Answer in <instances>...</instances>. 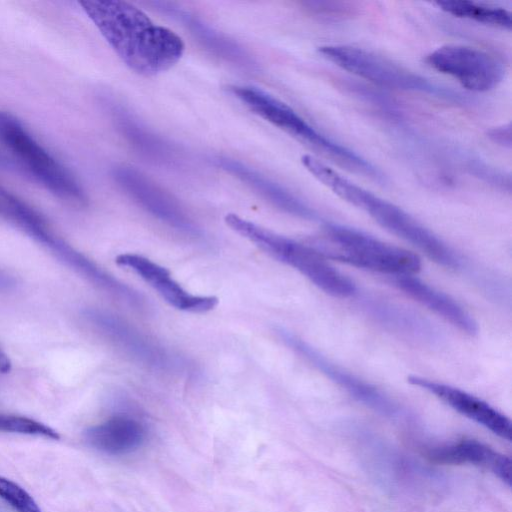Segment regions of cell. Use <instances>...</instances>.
Returning <instances> with one entry per match:
<instances>
[{"instance_id": "9c48e42d", "label": "cell", "mask_w": 512, "mask_h": 512, "mask_svg": "<svg viewBox=\"0 0 512 512\" xmlns=\"http://www.w3.org/2000/svg\"><path fill=\"white\" fill-rule=\"evenodd\" d=\"M277 334L286 346L356 401L388 418H398L403 415L402 408L393 399L374 385L332 362L299 336L284 328H278Z\"/></svg>"}, {"instance_id": "9a60e30c", "label": "cell", "mask_w": 512, "mask_h": 512, "mask_svg": "<svg viewBox=\"0 0 512 512\" xmlns=\"http://www.w3.org/2000/svg\"><path fill=\"white\" fill-rule=\"evenodd\" d=\"M214 163L217 167L237 177L281 211L305 220L318 218L316 211L307 203L246 164L223 156L214 158Z\"/></svg>"}, {"instance_id": "484cf974", "label": "cell", "mask_w": 512, "mask_h": 512, "mask_svg": "<svg viewBox=\"0 0 512 512\" xmlns=\"http://www.w3.org/2000/svg\"><path fill=\"white\" fill-rule=\"evenodd\" d=\"M16 286V279L9 273L0 269V292L12 290Z\"/></svg>"}, {"instance_id": "83f0119b", "label": "cell", "mask_w": 512, "mask_h": 512, "mask_svg": "<svg viewBox=\"0 0 512 512\" xmlns=\"http://www.w3.org/2000/svg\"><path fill=\"white\" fill-rule=\"evenodd\" d=\"M0 214H1V210H0Z\"/></svg>"}, {"instance_id": "44dd1931", "label": "cell", "mask_w": 512, "mask_h": 512, "mask_svg": "<svg viewBox=\"0 0 512 512\" xmlns=\"http://www.w3.org/2000/svg\"><path fill=\"white\" fill-rule=\"evenodd\" d=\"M435 5L455 17L473 20L489 26L510 30L511 13L505 8L467 0H439Z\"/></svg>"}, {"instance_id": "ba28073f", "label": "cell", "mask_w": 512, "mask_h": 512, "mask_svg": "<svg viewBox=\"0 0 512 512\" xmlns=\"http://www.w3.org/2000/svg\"><path fill=\"white\" fill-rule=\"evenodd\" d=\"M425 61L434 70L453 77L472 92L490 91L505 76V66L498 57L467 45H442L430 52Z\"/></svg>"}, {"instance_id": "e0dca14e", "label": "cell", "mask_w": 512, "mask_h": 512, "mask_svg": "<svg viewBox=\"0 0 512 512\" xmlns=\"http://www.w3.org/2000/svg\"><path fill=\"white\" fill-rule=\"evenodd\" d=\"M428 456L442 464H471L491 471L508 486L511 485V460L479 441L464 439L433 447Z\"/></svg>"}, {"instance_id": "8992f818", "label": "cell", "mask_w": 512, "mask_h": 512, "mask_svg": "<svg viewBox=\"0 0 512 512\" xmlns=\"http://www.w3.org/2000/svg\"><path fill=\"white\" fill-rule=\"evenodd\" d=\"M228 90L250 111L292 137L355 171L377 181L383 180L382 172L371 162L319 132L292 107L270 93L244 85H231Z\"/></svg>"}, {"instance_id": "ac0fdd59", "label": "cell", "mask_w": 512, "mask_h": 512, "mask_svg": "<svg viewBox=\"0 0 512 512\" xmlns=\"http://www.w3.org/2000/svg\"><path fill=\"white\" fill-rule=\"evenodd\" d=\"M146 429L136 418L114 415L89 427L86 442L94 449L109 455H123L137 450L145 441Z\"/></svg>"}, {"instance_id": "7402d4cb", "label": "cell", "mask_w": 512, "mask_h": 512, "mask_svg": "<svg viewBox=\"0 0 512 512\" xmlns=\"http://www.w3.org/2000/svg\"><path fill=\"white\" fill-rule=\"evenodd\" d=\"M0 431L42 436L55 440L60 438L56 430L44 423L28 417L4 413H0Z\"/></svg>"}, {"instance_id": "4fadbf2b", "label": "cell", "mask_w": 512, "mask_h": 512, "mask_svg": "<svg viewBox=\"0 0 512 512\" xmlns=\"http://www.w3.org/2000/svg\"><path fill=\"white\" fill-rule=\"evenodd\" d=\"M85 318L104 337L135 360L156 368L167 365L168 358L161 347L121 317L107 311L89 309L85 311Z\"/></svg>"}, {"instance_id": "603a6c76", "label": "cell", "mask_w": 512, "mask_h": 512, "mask_svg": "<svg viewBox=\"0 0 512 512\" xmlns=\"http://www.w3.org/2000/svg\"><path fill=\"white\" fill-rule=\"evenodd\" d=\"M0 498L15 512H42L34 498L20 485L0 476Z\"/></svg>"}, {"instance_id": "3957f363", "label": "cell", "mask_w": 512, "mask_h": 512, "mask_svg": "<svg viewBox=\"0 0 512 512\" xmlns=\"http://www.w3.org/2000/svg\"><path fill=\"white\" fill-rule=\"evenodd\" d=\"M0 145L9 170L29 177L58 198L82 205L86 194L74 175L13 114L0 110Z\"/></svg>"}, {"instance_id": "5bb4252c", "label": "cell", "mask_w": 512, "mask_h": 512, "mask_svg": "<svg viewBox=\"0 0 512 512\" xmlns=\"http://www.w3.org/2000/svg\"><path fill=\"white\" fill-rule=\"evenodd\" d=\"M153 5L181 22L199 44L216 57L243 68L255 66L251 55L237 41L216 30L189 11L166 2H154Z\"/></svg>"}, {"instance_id": "6da1fadb", "label": "cell", "mask_w": 512, "mask_h": 512, "mask_svg": "<svg viewBox=\"0 0 512 512\" xmlns=\"http://www.w3.org/2000/svg\"><path fill=\"white\" fill-rule=\"evenodd\" d=\"M81 5L102 36L132 71L153 76L175 65L185 45L171 29L153 22L126 1H84Z\"/></svg>"}, {"instance_id": "d6986e66", "label": "cell", "mask_w": 512, "mask_h": 512, "mask_svg": "<svg viewBox=\"0 0 512 512\" xmlns=\"http://www.w3.org/2000/svg\"><path fill=\"white\" fill-rule=\"evenodd\" d=\"M115 126L132 147L146 158L166 163L173 157V149L163 138L153 133L125 108L108 103Z\"/></svg>"}, {"instance_id": "277c9868", "label": "cell", "mask_w": 512, "mask_h": 512, "mask_svg": "<svg viewBox=\"0 0 512 512\" xmlns=\"http://www.w3.org/2000/svg\"><path fill=\"white\" fill-rule=\"evenodd\" d=\"M224 221L231 230L297 270L326 294L348 298L356 292L353 281L334 268L311 245L280 235L235 213L227 214Z\"/></svg>"}, {"instance_id": "8fae6325", "label": "cell", "mask_w": 512, "mask_h": 512, "mask_svg": "<svg viewBox=\"0 0 512 512\" xmlns=\"http://www.w3.org/2000/svg\"><path fill=\"white\" fill-rule=\"evenodd\" d=\"M119 266L135 272L174 308L191 313H206L218 305V298L211 295H194L185 290L162 265L134 253L116 257Z\"/></svg>"}, {"instance_id": "d4e9b609", "label": "cell", "mask_w": 512, "mask_h": 512, "mask_svg": "<svg viewBox=\"0 0 512 512\" xmlns=\"http://www.w3.org/2000/svg\"><path fill=\"white\" fill-rule=\"evenodd\" d=\"M488 138L495 144L510 149L512 146L511 124L496 126L487 131Z\"/></svg>"}, {"instance_id": "cb8c5ba5", "label": "cell", "mask_w": 512, "mask_h": 512, "mask_svg": "<svg viewBox=\"0 0 512 512\" xmlns=\"http://www.w3.org/2000/svg\"><path fill=\"white\" fill-rule=\"evenodd\" d=\"M305 5L311 14L324 21L345 20L356 10L353 3L340 1H310Z\"/></svg>"}, {"instance_id": "ffe728a7", "label": "cell", "mask_w": 512, "mask_h": 512, "mask_svg": "<svg viewBox=\"0 0 512 512\" xmlns=\"http://www.w3.org/2000/svg\"><path fill=\"white\" fill-rule=\"evenodd\" d=\"M372 315L392 331L416 339L434 336L433 328L425 320L406 309L391 303L374 301L369 305Z\"/></svg>"}, {"instance_id": "7a4b0ae2", "label": "cell", "mask_w": 512, "mask_h": 512, "mask_svg": "<svg viewBox=\"0 0 512 512\" xmlns=\"http://www.w3.org/2000/svg\"><path fill=\"white\" fill-rule=\"evenodd\" d=\"M301 162L334 194L367 213L384 229L409 242L434 262L447 268L460 266L458 255L449 245L399 206L348 180L312 155L305 154Z\"/></svg>"}, {"instance_id": "30bf717a", "label": "cell", "mask_w": 512, "mask_h": 512, "mask_svg": "<svg viewBox=\"0 0 512 512\" xmlns=\"http://www.w3.org/2000/svg\"><path fill=\"white\" fill-rule=\"evenodd\" d=\"M112 177L127 196L161 222L185 234H199L177 199L143 172L122 165L112 170Z\"/></svg>"}, {"instance_id": "7c38bea8", "label": "cell", "mask_w": 512, "mask_h": 512, "mask_svg": "<svg viewBox=\"0 0 512 512\" xmlns=\"http://www.w3.org/2000/svg\"><path fill=\"white\" fill-rule=\"evenodd\" d=\"M407 382L434 395L459 414L502 439L511 440L510 419L484 400L457 387L418 375H409Z\"/></svg>"}, {"instance_id": "52a82bcc", "label": "cell", "mask_w": 512, "mask_h": 512, "mask_svg": "<svg viewBox=\"0 0 512 512\" xmlns=\"http://www.w3.org/2000/svg\"><path fill=\"white\" fill-rule=\"evenodd\" d=\"M318 51L341 69L382 88L426 94L454 104L468 101L458 91L365 49L334 44L321 46Z\"/></svg>"}, {"instance_id": "5b68a950", "label": "cell", "mask_w": 512, "mask_h": 512, "mask_svg": "<svg viewBox=\"0 0 512 512\" xmlns=\"http://www.w3.org/2000/svg\"><path fill=\"white\" fill-rule=\"evenodd\" d=\"M309 245L326 259L393 277L414 275L421 268L417 254L337 223H327Z\"/></svg>"}, {"instance_id": "2e32d148", "label": "cell", "mask_w": 512, "mask_h": 512, "mask_svg": "<svg viewBox=\"0 0 512 512\" xmlns=\"http://www.w3.org/2000/svg\"><path fill=\"white\" fill-rule=\"evenodd\" d=\"M395 286L408 297L434 312L454 327L468 335L478 332L472 315L449 295L435 289L414 275L394 277Z\"/></svg>"}, {"instance_id": "4316f807", "label": "cell", "mask_w": 512, "mask_h": 512, "mask_svg": "<svg viewBox=\"0 0 512 512\" xmlns=\"http://www.w3.org/2000/svg\"><path fill=\"white\" fill-rule=\"evenodd\" d=\"M11 370V361L8 355L0 347V373L5 374Z\"/></svg>"}]
</instances>
